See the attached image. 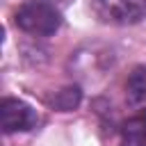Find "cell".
Returning a JSON list of instances; mask_svg holds the SVG:
<instances>
[{
	"label": "cell",
	"mask_w": 146,
	"mask_h": 146,
	"mask_svg": "<svg viewBox=\"0 0 146 146\" xmlns=\"http://www.w3.org/2000/svg\"><path fill=\"white\" fill-rule=\"evenodd\" d=\"M91 7L110 25H132L146 16V0H91Z\"/></svg>",
	"instance_id": "2"
},
{
	"label": "cell",
	"mask_w": 146,
	"mask_h": 146,
	"mask_svg": "<svg viewBox=\"0 0 146 146\" xmlns=\"http://www.w3.org/2000/svg\"><path fill=\"white\" fill-rule=\"evenodd\" d=\"M78 100H80V91L73 87V89L59 91V96L55 98V105H57L59 110H73V107L78 105Z\"/></svg>",
	"instance_id": "6"
},
{
	"label": "cell",
	"mask_w": 146,
	"mask_h": 146,
	"mask_svg": "<svg viewBox=\"0 0 146 146\" xmlns=\"http://www.w3.org/2000/svg\"><path fill=\"white\" fill-rule=\"evenodd\" d=\"M121 146H146V116H132L123 123Z\"/></svg>",
	"instance_id": "5"
},
{
	"label": "cell",
	"mask_w": 146,
	"mask_h": 146,
	"mask_svg": "<svg viewBox=\"0 0 146 146\" xmlns=\"http://www.w3.org/2000/svg\"><path fill=\"white\" fill-rule=\"evenodd\" d=\"M125 96L128 103L137 110H146V64L132 68L125 82Z\"/></svg>",
	"instance_id": "4"
},
{
	"label": "cell",
	"mask_w": 146,
	"mask_h": 146,
	"mask_svg": "<svg viewBox=\"0 0 146 146\" xmlns=\"http://www.w3.org/2000/svg\"><path fill=\"white\" fill-rule=\"evenodd\" d=\"M16 27L32 36H50L62 25V14L46 0H30L16 11Z\"/></svg>",
	"instance_id": "1"
},
{
	"label": "cell",
	"mask_w": 146,
	"mask_h": 146,
	"mask_svg": "<svg viewBox=\"0 0 146 146\" xmlns=\"http://www.w3.org/2000/svg\"><path fill=\"white\" fill-rule=\"evenodd\" d=\"M36 125V112L18 100V98H2L0 103V128L2 132L11 135V132H25L32 130Z\"/></svg>",
	"instance_id": "3"
}]
</instances>
